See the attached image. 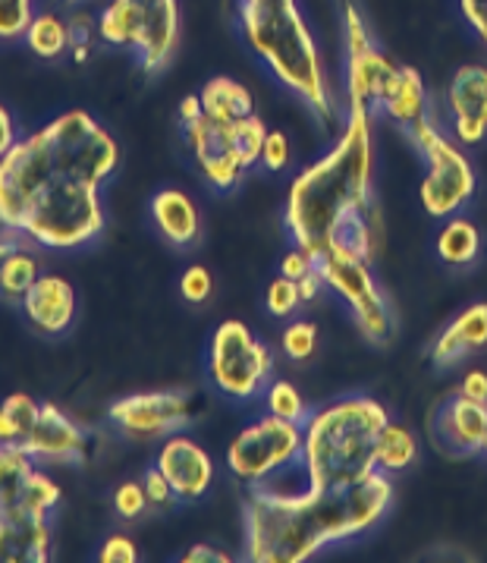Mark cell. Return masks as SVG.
I'll use <instances>...</instances> for the list:
<instances>
[{"instance_id":"obj_31","label":"cell","mask_w":487,"mask_h":563,"mask_svg":"<svg viewBox=\"0 0 487 563\" xmlns=\"http://www.w3.org/2000/svg\"><path fill=\"white\" fill-rule=\"evenodd\" d=\"M280 346L292 362H306L318 350V324L314 321H292L280 334Z\"/></svg>"},{"instance_id":"obj_16","label":"cell","mask_w":487,"mask_h":563,"mask_svg":"<svg viewBox=\"0 0 487 563\" xmlns=\"http://www.w3.org/2000/svg\"><path fill=\"white\" fill-rule=\"evenodd\" d=\"M443 108L460 145H482L487 139V67L468 64L456 69L443 91Z\"/></svg>"},{"instance_id":"obj_29","label":"cell","mask_w":487,"mask_h":563,"mask_svg":"<svg viewBox=\"0 0 487 563\" xmlns=\"http://www.w3.org/2000/svg\"><path fill=\"white\" fill-rule=\"evenodd\" d=\"M265 406L270 416L277 419H289V422H306L309 419V406H306V397L299 394L296 384L284 382H267L265 387Z\"/></svg>"},{"instance_id":"obj_35","label":"cell","mask_w":487,"mask_h":563,"mask_svg":"<svg viewBox=\"0 0 487 563\" xmlns=\"http://www.w3.org/2000/svg\"><path fill=\"white\" fill-rule=\"evenodd\" d=\"M289 158H292V152H289L287 133H277V130L267 133L265 148H262V164H265V170H270V174L287 170Z\"/></svg>"},{"instance_id":"obj_17","label":"cell","mask_w":487,"mask_h":563,"mask_svg":"<svg viewBox=\"0 0 487 563\" xmlns=\"http://www.w3.org/2000/svg\"><path fill=\"white\" fill-rule=\"evenodd\" d=\"M487 404H478L465 394L446 397L431 416V441L446 456H475L485 451Z\"/></svg>"},{"instance_id":"obj_38","label":"cell","mask_w":487,"mask_h":563,"mask_svg":"<svg viewBox=\"0 0 487 563\" xmlns=\"http://www.w3.org/2000/svg\"><path fill=\"white\" fill-rule=\"evenodd\" d=\"M309 271H314V258H311L309 252H302V249H289L287 255H284V262H280V274L289 277V280H302Z\"/></svg>"},{"instance_id":"obj_32","label":"cell","mask_w":487,"mask_h":563,"mask_svg":"<svg viewBox=\"0 0 487 563\" xmlns=\"http://www.w3.org/2000/svg\"><path fill=\"white\" fill-rule=\"evenodd\" d=\"M267 312L274 318H289L296 316V309L302 306V294H299V284L296 280H289V277H277L270 287H267Z\"/></svg>"},{"instance_id":"obj_34","label":"cell","mask_w":487,"mask_h":563,"mask_svg":"<svg viewBox=\"0 0 487 563\" xmlns=\"http://www.w3.org/2000/svg\"><path fill=\"white\" fill-rule=\"evenodd\" d=\"M148 507L152 504H148V495H145L142 482H123V485H117V492H113V510H117V517L139 519Z\"/></svg>"},{"instance_id":"obj_24","label":"cell","mask_w":487,"mask_h":563,"mask_svg":"<svg viewBox=\"0 0 487 563\" xmlns=\"http://www.w3.org/2000/svg\"><path fill=\"white\" fill-rule=\"evenodd\" d=\"M482 252V230L463 214L446 218V224L438 233V255L450 268H468Z\"/></svg>"},{"instance_id":"obj_41","label":"cell","mask_w":487,"mask_h":563,"mask_svg":"<svg viewBox=\"0 0 487 563\" xmlns=\"http://www.w3.org/2000/svg\"><path fill=\"white\" fill-rule=\"evenodd\" d=\"M233 558L230 554H223L218 548H211V544H192L186 554H182V563H230Z\"/></svg>"},{"instance_id":"obj_1","label":"cell","mask_w":487,"mask_h":563,"mask_svg":"<svg viewBox=\"0 0 487 563\" xmlns=\"http://www.w3.org/2000/svg\"><path fill=\"white\" fill-rule=\"evenodd\" d=\"M120 167V142L89 111L57 113L0 158V227L73 252L104 233L101 186Z\"/></svg>"},{"instance_id":"obj_9","label":"cell","mask_w":487,"mask_h":563,"mask_svg":"<svg viewBox=\"0 0 487 563\" xmlns=\"http://www.w3.org/2000/svg\"><path fill=\"white\" fill-rule=\"evenodd\" d=\"M406 135L424 161V180H421L424 211L438 221L460 214L478 189L475 167L463 152V145L453 135L443 133L434 120H424Z\"/></svg>"},{"instance_id":"obj_46","label":"cell","mask_w":487,"mask_h":563,"mask_svg":"<svg viewBox=\"0 0 487 563\" xmlns=\"http://www.w3.org/2000/svg\"><path fill=\"white\" fill-rule=\"evenodd\" d=\"M64 3H86V0H64Z\"/></svg>"},{"instance_id":"obj_47","label":"cell","mask_w":487,"mask_h":563,"mask_svg":"<svg viewBox=\"0 0 487 563\" xmlns=\"http://www.w3.org/2000/svg\"><path fill=\"white\" fill-rule=\"evenodd\" d=\"M482 453H485V456H487V438H485V451H482Z\"/></svg>"},{"instance_id":"obj_19","label":"cell","mask_w":487,"mask_h":563,"mask_svg":"<svg viewBox=\"0 0 487 563\" xmlns=\"http://www.w3.org/2000/svg\"><path fill=\"white\" fill-rule=\"evenodd\" d=\"M20 309H23L25 321L38 334L60 338V334H67L69 328H73L76 312H79V302H76V290H73V284H69L67 277H60V274H42L32 284V290L23 296Z\"/></svg>"},{"instance_id":"obj_40","label":"cell","mask_w":487,"mask_h":563,"mask_svg":"<svg viewBox=\"0 0 487 563\" xmlns=\"http://www.w3.org/2000/svg\"><path fill=\"white\" fill-rule=\"evenodd\" d=\"M20 142V130H16V120H13V113L10 108L0 101V158L13 148Z\"/></svg>"},{"instance_id":"obj_30","label":"cell","mask_w":487,"mask_h":563,"mask_svg":"<svg viewBox=\"0 0 487 563\" xmlns=\"http://www.w3.org/2000/svg\"><path fill=\"white\" fill-rule=\"evenodd\" d=\"M35 16V0H0V42H23Z\"/></svg>"},{"instance_id":"obj_14","label":"cell","mask_w":487,"mask_h":563,"mask_svg":"<svg viewBox=\"0 0 487 563\" xmlns=\"http://www.w3.org/2000/svg\"><path fill=\"white\" fill-rule=\"evenodd\" d=\"M196 416V397L189 390H145L120 397L108 409L111 426L130 441H164L182 431Z\"/></svg>"},{"instance_id":"obj_45","label":"cell","mask_w":487,"mask_h":563,"mask_svg":"<svg viewBox=\"0 0 487 563\" xmlns=\"http://www.w3.org/2000/svg\"><path fill=\"white\" fill-rule=\"evenodd\" d=\"M16 246H23V236H20V233H13V230H3V233H0V268H3L7 255H10Z\"/></svg>"},{"instance_id":"obj_15","label":"cell","mask_w":487,"mask_h":563,"mask_svg":"<svg viewBox=\"0 0 487 563\" xmlns=\"http://www.w3.org/2000/svg\"><path fill=\"white\" fill-rule=\"evenodd\" d=\"M35 463H54V466H79L89 451V434L76 426L57 404H42L35 426L25 431L20 444Z\"/></svg>"},{"instance_id":"obj_20","label":"cell","mask_w":487,"mask_h":563,"mask_svg":"<svg viewBox=\"0 0 487 563\" xmlns=\"http://www.w3.org/2000/svg\"><path fill=\"white\" fill-rule=\"evenodd\" d=\"M152 221L157 233L177 249H196L201 240V211L182 189H161L152 199Z\"/></svg>"},{"instance_id":"obj_28","label":"cell","mask_w":487,"mask_h":563,"mask_svg":"<svg viewBox=\"0 0 487 563\" xmlns=\"http://www.w3.org/2000/svg\"><path fill=\"white\" fill-rule=\"evenodd\" d=\"M42 404L29 394H10L0 404V444H20L25 431L35 426Z\"/></svg>"},{"instance_id":"obj_13","label":"cell","mask_w":487,"mask_h":563,"mask_svg":"<svg viewBox=\"0 0 487 563\" xmlns=\"http://www.w3.org/2000/svg\"><path fill=\"white\" fill-rule=\"evenodd\" d=\"M343 42H346V108H362L372 120L384 117V104L394 95L399 69L372 42L368 25L353 0L343 3Z\"/></svg>"},{"instance_id":"obj_3","label":"cell","mask_w":487,"mask_h":563,"mask_svg":"<svg viewBox=\"0 0 487 563\" xmlns=\"http://www.w3.org/2000/svg\"><path fill=\"white\" fill-rule=\"evenodd\" d=\"M375 205V135L372 117L362 108H346V126L331 152L309 164L289 183L287 224L292 246L318 258L336 236L365 218Z\"/></svg>"},{"instance_id":"obj_39","label":"cell","mask_w":487,"mask_h":563,"mask_svg":"<svg viewBox=\"0 0 487 563\" xmlns=\"http://www.w3.org/2000/svg\"><path fill=\"white\" fill-rule=\"evenodd\" d=\"M460 7L468 29L482 38V45H487V0H460Z\"/></svg>"},{"instance_id":"obj_36","label":"cell","mask_w":487,"mask_h":563,"mask_svg":"<svg viewBox=\"0 0 487 563\" xmlns=\"http://www.w3.org/2000/svg\"><path fill=\"white\" fill-rule=\"evenodd\" d=\"M142 488H145V495H148V504H152V507H161V510L170 507V504L177 500L170 482H167V475L161 473L157 466L145 470V475H142Z\"/></svg>"},{"instance_id":"obj_42","label":"cell","mask_w":487,"mask_h":563,"mask_svg":"<svg viewBox=\"0 0 487 563\" xmlns=\"http://www.w3.org/2000/svg\"><path fill=\"white\" fill-rule=\"evenodd\" d=\"M460 394L478 400V404H487V372H468L460 384Z\"/></svg>"},{"instance_id":"obj_11","label":"cell","mask_w":487,"mask_h":563,"mask_svg":"<svg viewBox=\"0 0 487 563\" xmlns=\"http://www.w3.org/2000/svg\"><path fill=\"white\" fill-rule=\"evenodd\" d=\"M274 356L265 340L252 334V328L230 318L221 321L208 346V375L214 390L230 400H252L270 382Z\"/></svg>"},{"instance_id":"obj_44","label":"cell","mask_w":487,"mask_h":563,"mask_svg":"<svg viewBox=\"0 0 487 563\" xmlns=\"http://www.w3.org/2000/svg\"><path fill=\"white\" fill-rule=\"evenodd\" d=\"M201 111H204V108H201L199 95H186V98L179 101V108H177L179 123H192V120H199Z\"/></svg>"},{"instance_id":"obj_48","label":"cell","mask_w":487,"mask_h":563,"mask_svg":"<svg viewBox=\"0 0 487 563\" xmlns=\"http://www.w3.org/2000/svg\"><path fill=\"white\" fill-rule=\"evenodd\" d=\"M0 448H3V444H0Z\"/></svg>"},{"instance_id":"obj_7","label":"cell","mask_w":487,"mask_h":563,"mask_svg":"<svg viewBox=\"0 0 487 563\" xmlns=\"http://www.w3.org/2000/svg\"><path fill=\"white\" fill-rule=\"evenodd\" d=\"M267 133L270 130L258 113L221 120L201 111L199 120L182 123V135L192 148L201 180L218 192L240 186L245 174L262 161Z\"/></svg>"},{"instance_id":"obj_37","label":"cell","mask_w":487,"mask_h":563,"mask_svg":"<svg viewBox=\"0 0 487 563\" xmlns=\"http://www.w3.org/2000/svg\"><path fill=\"white\" fill-rule=\"evenodd\" d=\"M101 563H135L139 561V548L130 536H111L104 539L101 551H98Z\"/></svg>"},{"instance_id":"obj_43","label":"cell","mask_w":487,"mask_h":563,"mask_svg":"<svg viewBox=\"0 0 487 563\" xmlns=\"http://www.w3.org/2000/svg\"><path fill=\"white\" fill-rule=\"evenodd\" d=\"M296 284H299L302 302H314V299H318V294L328 287V284H324V277H321V271H318V265H314V271H309L302 280H296Z\"/></svg>"},{"instance_id":"obj_23","label":"cell","mask_w":487,"mask_h":563,"mask_svg":"<svg viewBox=\"0 0 487 563\" xmlns=\"http://www.w3.org/2000/svg\"><path fill=\"white\" fill-rule=\"evenodd\" d=\"M25 47L42 60H60L73 51V25L54 10H42L32 16V23L23 35Z\"/></svg>"},{"instance_id":"obj_10","label":"cell","mask_w":487,"mask_h":563,"mask_svg":"<svg viewBox=\"0 0 487 563\" xmlns=\"http://www.w3.org/2000/svg\"><path fill=\"white\" fill-rule=\"evenodd\" d=\"M314 265L321 271L328 290L340 296L353 312L362 338L372 346H387L394 340V316L387 296L380 294L372 274V258L358 255L353 249L331 246L314 258Z\"/></svg>"},{"instance_id":"obj_25","label":"cell","mask_w":487,"mask_h":563,"mask_svg":"<svg viewBox=\"0 0 487 563\" xmlns=\"http://www.w3.org/2000/svg\"><path fill=\"white\" fill-rule=\"evenodd\" d=\"M201 108L208 117H221V120H233V117H248L255 113V98L245 89L243 82L230 79V76H214L208 79L199 91Z\"/></svg>"},{"instance_id":"obj_27","label":"cell","mask_w":487,"mask_h":563,"mask_svg":"<svg viewBox=\"0 0 487 563\" xmlns=\"http://www.w3.org/2000/svg\"><path fill=\"white\" fill-rule=\"evenodd\" d=\"M38 277H42L38 258H35L25 246H16L7 255V262H3V268H0V299L20 306L23 296L32 290V284H35Z\"/></svg>"},{"instance_id":"obj_5","label":"cell","mask_w":487,"mask_h":563,"mask_svg":"<svg viewBox=\"0 0 487 563\" xmlns=\"http://www.w3.org/2000/svg\"><path fill=\"white\" fill-rule=\"evenodd\" d=\"M387 422V406L365 394H353L309 412V419L302 422L299 460L306 485L336 488L375 473L377 434Z\"/></svg>"},{"instance_id":"obj_22","label":"cell","mask_w":487,"mask_h":563,"mask_svg":"<svg viewBox=\"0 0 487 563\" xmlns=\"http://www.w3.org/2000/svg\"><path fill=\"white\" fill-rule=\"evenodd\" d=\"M384 117H387L390 123H397L402 133H409L412 126L431 120V98H428V89H424V82H421L419 69H399L397 89H394V95H390L387 104H384Z\"/></svg>"},{"instance_id":"obj_2","label":"cell","mask_w":487,"mask_h":563,"mask_svg":"<svg viewBox=\"0 0 487 563\" xmlns=\"http://www.w3.org/2000/svg\"><path fill=\"white\" fill-rule=\"evenodd\" d=\"M390 497L394 485L380 470L336 488L306 485V492H277L274 485H255L243 504L245 561H309L328 544L350 541L377 526Z\"/></svg>"},{"instance_id":"obj_6","label":"cell","mask_w":487,"mask_h":563,"mask_svg":"<svg viewBox=\"0 0 487 563\" xmlns=\"http://www.w3.org/2000/svg\"><path fill=\"white\" fill-rule=\"evenodd\" d=\"M60 485L20 448H0V563L51 561V514Z\"/></svg>"},{"instance_id":"obj_21","label":"cell","mask_w":487,"mask_h":563,"mask_svg":"<svg viewBox=\"0 0 487 563\" xmlns=\"http://www.w3.org/2000/svg\"><path fill=\"white\" fill-rule=\"evenodd\" d=\"M487 346V302H472L441 331L431 346V362L438 368H453L468 353Z\"/></svg>"},{"instance_id":"obj_12","label":"cell","mask_w":487,"mask_h":563,"mask_svg":"<svg viewBox=\"0 0 487 563\" xmlns=\"http://www.w3.org/2000/svg\"><path fill=\"white\" fill-rule=\"evenodd\" d=\"M302 460V422L262 416L248 422L226 448V470L243 485H270V478Z\"/></svg>"},{"instance_id":"obj_33","label":"cell","mask_w":487,"mask_h":563,"mask_svg":"<svg viewBox=\"0 0 487 563\" xmlns=\"http://www.w3.org/2000/svg\"><path fill=\"white\" fill-rule=\"evenodd\" d=\"M211 290H214V277H211V271L204 268V265H189V268L182 271V277H179V294H182L186 302L201 306V302L211 299Z\"/></svg>"},{"instance_id":"obj_18","label":"cell","mask_w":487,"mask_h":563,"mask_svg":"<svg viewBox=\"0 0 487 563\" xmlns=\"http://www.w3.org/2000/svg\"><path fill=\"white\" fill-rule=\"evenodd\" d=\"M155 466L167 475L177 500H201L214 485V460L211 453L192 441L189 434H170L161 441Z\"/></svg>"},{"instance_id":"obj_8","label":"cell","mask_w":487,"mask_h":563,"mask_svg":"<svg viewBox=\"0 0 487 563\" xmlns=\"http://www.w3.org/2000/svg\"><path fill=\"white\" fill-rule=\"evenodd\" d=\"M95 32L104 45L130 47L145 73H161L179 47V0H108Z\"/></svg>"},{"instance_id":"obj_26","label":"cell","mask_w":487,"mask_h":563,"mask_svg":"<svg viewBox=\"0 0 487 563\" xmlns=\"http://www.w3.org/2000/svg\"><path fill=\"white\" fill-rule=\"evenodd\" d=\"M416 456H419V441L406 426L387 422L380 429L375 444V463L380 473H402L416 463Z\"/></svg>"},{"instance_id":"obj_4","label":"cell","mask_w":487,"mask_h":563,"mask_svg":"<svg viewBox=\"0 0 487 563\" xmlns=\"http://www.w3.org/2000/svg\"><path fill=\"white\" fill-rule=\"evenodd\" d=\"M240 32L277 82L306 101L321 126L336 123V95L296 0H240Z\"/></svg>"}]
</instances>
